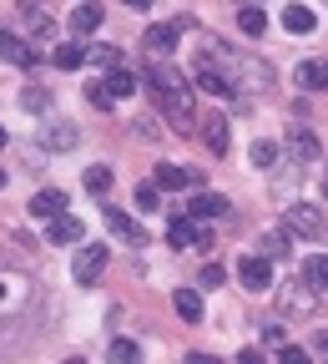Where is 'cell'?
<instances>
[{"label": "cell", "mask_w": 328, "mask_h": 364, "mask_svg": "<svg viewBox=\"0 0 328 364\" xmlns=\"http://www.w3.org/2000/svg\"><path fill=\"white\" fill-rule=\"evenodd\" d=\"M147 86H152V97L162 107V117L177 127V132H197V107H192V86H187L172 66L152 61L147 66Z\"/></svg>", "instance_id": "cell-1"}, {"label": "cell", "mask_w": 328, "mask_h": 364, "mask_svg": "<svg viewBox=\"0 0 328 364\" xmlns=\"http://www.w3.org/2000/svg\"><path fill=\"white\" fill-rule=\"evenodd\" d=\"M167 238H172V248H212V233L197 228V218H187V213L167 218Z\"/></svg>", "instance_id": "cell-2"}, {"label": "cell", "mask_w": 328, "mask_h": 364, "mask_svg": "<svg viewBox=\"0 0 328 364\" xmlns=\"http://www.w3.org/2000/svg\"><path fill=\"white\" fill-rule=\"evenodd\" d=\"M16 16H21L26 36H35V41H51V36H56V16L45 11V0H21Z\"/></svg>", "instance_id": "cell-3"}, {"label": "cell", "mask_w": 328, "mask_h": 364, "mask_svg": "<svg viewBox=\"0 0 328 364\" xmlns=\"http://www.w3.org/2000/svg\"><path fill=\"white\" fill-rule=\"evenodd\" d=\"M278 304H283V314H293V318H303V314H313L318 309V289L303 279V284H283V289H278Z\"/></svg>", "instance_id": "cell-4"}, {"label": "cell", "mask_w": 328, "mask_h": 364, "mask_svg": "<svg viewBox=\"0 0 328 364\" xmlns=\"http://www.w3.org/2000/svg\"><path fill=\"white\" fill-rule=\"evenodd\" d=\"M283 223H288V233H303V238H323L328 233V223H323V213L313 203H293L283 213Z\"/></svg>", "instance_id": "cell-5"}, {"label": "cell", "mask_w": 328, "mask_h": 364, "mask_svg": "<svg viewBox=\"0 0 328 364\" xmlns=\"http://www.w3.org/2000/svg\"><path fill=\"white\" fill-rule=\"evenodd\" d=\"M102 273H106V248H102V243H86V248L76 253V263H71V279L91 289V284L102 279Z\"/></svg>", "instance_id": "cell-6"}, {"label": "cell", "mask_w": 328, "mask_h": 364, "mask_svg": "<svg viewBox=\"0 0 328 364\" xmlns=\"http://www.w3.org/2000/svg\"><path fill=\"white\" fill-rule=\"evenodd\" d=\"M238 279H243L248 294H263V289H273V263H268L263 253H248V258L238 263Z\"/></svg>", "instance_id": "cell-7"}, {"label": "cell", "mask_w": 328, "mask_h": 364, "mask_svg": "<svg viewBox=\"0 0 328 364\" xmlns=\"http://www.w3.org/2000/svg\"><path fill=\"white\" fill-rule=\"evenodd\" d=\"M31 304V279L26 273H0V314H16Z\"/></svg>", "instance_id": "cell-8"}, {"label": "cell", "mask_w": 328, "mask_h": 364, "mask_svg": "<svg viewBox=\"0 0 328 364\" xmlns=\"http://www.w3.org/2000/svg\"><path fill=\"white\" fill-rule=\"evenodd\" d=\"M76 142H81V127L76 122H45L40 127V147L45 152H71Z\"/></svg>", "instance_id": "cell-9"}, {"label": "cell", "mask_w": 328, "mask_h": 364, "mask_svg": "<svg viewBox=\"0 0 328 364\" xmlns=\"http://www.w3.org/2000/svg\"><path fill=\"white\" fill-rule=\"evenodd\" d=\"M288 152H293V162H303V167H313V162L323 157L318 136H313L308 127H288Z\"/></svg>", "instance_id": "cell-10"}, {"label": "cell", "mask_w": 328, "mask_h": 364, "mask_svg": "<svg viewBox=\"0 0 328 364\" xmlns=\"http://www.w3.org/2000/svg\"><path fill=\"white\" fill-rule=\"evenodd\" d=\"M0 61H11V66H26V71H31V66H35L40 56L31 51V46H26V41H21L16 31H0Z\"/></svg>", "instance_id": "cell-11"}, {"label": "cell", "mask_w": 328, "mask_h": 364, "mask_svg": "<svg viewBox=\"0 0 328 364\" xmlns=\"http://www.w3.org/2000/svg\"><path fill=\"white\" fill-rule=\"evenodd\" d=\"M45 238H51V243H86V223L81 218H71V213H61L56 223H45Z\"/></svg>", "instance_id": "cell-12"}, {"label": "cell", "mask_w": 328, "mask_h": 364, "mask_svg": "<svg viewBox=\"0 0 328 364\" xmlns=\"http://www.w3.org/2000/svg\"><path fill=\"white\" fill-rule=\"evenodd\" d=\"M61 213H66V193L61 188H45V193L31 198V218H40V223H56Z\"/></svg>", "instance_id": "cell-13"}, {"label": "cell", "mask_w": 328, "mask_h": 364, "mask_svg": "<svg viewBox=\"0 0 328 364\" xmlns=\"http://www.w3.org/2000/svg\"><path fill=\"white\" fill-rule=\"evenodd\" d=\"M177 31H182V26H162V21H157V26H147L142 46H147L152 56H172V46H177Z\"/></svg>", "instance_id": "cell-14"}, {"label": "cell", "mask_w": 328, "mask_h": 364, "mask_svg": "<svg viewBox=\"0 0 328 364\" xmlns=\"http://www.w3.org/2000/svg\"><path fill=\"white\" fill-rule=\"evenodd\" d=\"M197 91H207V97H232V81L217 71V66H207V61H197Z\"/></svg>", "instance_id": "cell-15"}, {"label": "cell", "mask_w": 328, "mask_h": 364, "mask_svg": "<svg viewBox=\"0 0 328 364\" xmlns=\"http://www.w3.org/2000/svg\"><path fill=\"white\" fill-rule=\"evenodd\" d=\"M197 132H202V142H207V152H212V157H222V152H227V117H202V122H197Z\"/></svg>", "instance_id": "cell-16"}, {"label": "cell", "mask_w": 328, "mask_h": 364, "mask_svg": "<svg viewBox=\"0 0 328 364\" xmlns=\"http://www.w3.org/2000/svg\"><path fill=\"white\" fill-rule=\"evenodd\" d=\"M102 86H106V97H111V102H126L131 91H136V71H131V66H116V71H106Z\"/></svg>", "instance_id": "cell-17"}, {"label": "cell", "mask_w": 328, "mask_h": 364, "mask_svg": "<svg viewBox=\"0 0 328 364\" xmlns=\"http://www.w3.org/2000/svg\"><path fill=\"white\" fill-rule=\"evenodd\" d=\"M227 208H232V203H227L222 193H197L192 208H187V218H227Z\"/></svg>", "instance_id": "cell-18"}, {"label": "cell", "mask_w": 328, "mask_h": 364, "mask_svg": "<svg viewBox=\"0 0 328 364\" xmlns=\"http://www.w3.org/2000/svg\"><path fill=\"white\" fill-rule=\"evenodd\" d=\"M293 81H298L303 91H328V61H303V66L293 71Z\"/></svg>", "instance_id": "cell-19"}, {"label": "cell", "mask_w": 328, "mask_h": 364, "mask_svg": "<svg viewBox=\"0 0 328 364\" xmlns=\"http://www.w3.org/2000/svg\"><path fill=\"white\" fill-rule=\"evenodd\" d=\"M97 26H102V6H97V0H81V6L71 11V31L76 36H91Z\"/></svg>", "instance_id": "cell-20"}, {"label": "cell", "mask_w": 328, "mask_h": 364, "mask_svg": "<svg viewBox=\"0 0 328 364\" xmlns=\"http://www.w3.org/2000/svg\"><path fill=\"white\" fill-rule=\"evenodd\" d=\"M106 228H111L116 238H126V243H147V238H142V228H136L121 208H106Z\"/></svg>", "instance_id": "cell-21"}, {"label": "cell", "mask_w": 328, "mask_h": 364, "mask_svg": "<svg viewBox=\"0 0 328 364\" xmlns=\"http://www.w3.org/2000/svg\"><path fill=\"white\" fill-rule=\"evenodd\" d=\"M318 26V16L308 11V6H283V31H293V36H308Z\"/></svg>", "instance_id": "cell-22"}, {"label": "cell", "mask_w": 328, "mask_h": 364, "mask_svg": "<svg viewBox=\"0 0 328 364\" xmlns=\"http://www.w3.org/2000/svg\"><path fill=\"white\" fill-rule=\"evenodd\" d=\"M172 304H177V314L187 318V324H197V318H202V294H197V289H177Z\"/></svg>", "instance_id": "cell-23"}, {"label": "cell", "mask_w": 328, "mask_h": 364, "mask_svg": "<svg viewBox=\"0 0 328 364\" xmlns=\"http://www.w3.org/2000/svg\"><path fill=\"white\" fill-rule=\"evenodd\" d=\"M152 188H157V193H177V188H187V167H177V162H162Z\"/></svg>", "instance_id": "cell-24"}, {"label": "cell", "mask_w": 328, "mask_h": 364, "mask_svg": "<svg viewBox=\"0 0 328 364\" xmlns=\"http://www.w3.org/2000/svg\"><path fill=\"white\" fill-rule=\"evenodd\" d=\"M86 61H97V66L116 71V66H121V46H111V41H97V46H86Z\"/></svg>", "instance_id": "cell-25"}, {"label": "cell", "mask_w": 328, "mask_h": 364, "mask_svg": "<svg viewBox=\"0 0 328 364\" xmlns=\"http://www.w3.org/2000/svg\"><path fill=\"white\" fill-rule=\"evenodd\" d=\"M51 61H56L61 71H81V66H86V46H76V41H71V46H56Z\"/></svg>", "instance_id": "cell-26"}, {"label": "cell", "mask_w": 328, "mask_h": 364, "mask_svg": "<svg viewBox=\"0 0 328 364\" xmlns=\"http://www.w3.org/2000/svg\"><path fill=\"white\" fill-rule=\"evenodd\" d=\"M238 31H243V36H253V41H258V36H263V31H268V16H263V11H258V6H243V11H238Z\"/></svg>", "instance_id": "cell-27"}, {"label": "cell", "mask_w": 328, "mask_h": 364, "mask_svg": "<svg viewBox=\"0 0 328 364\" xmlns=\"http://www.w3.org/2000/svg\"><path fill=\"white\" fill-rule=\"evenodd\" d=\"M303 279H308L318 294L328 289V253H318V258H308V263H303Z\"/></svg>", "instance_id": "cell-28"}, {"label": "cell", "mask_w": 328, "mask_h": 364, "mask_svg": "<svg viewBox=\"0 0 328 364\" xmlns=\"http://www.w3.org/2000/svg\"><path fill=\"white\" fill-rule=\"evenodd\" d=\"M106 359H111V364H142V349H136L131 339H111Z\"/></svg>", "instance_id": "cell-29"}, {"label": "cell", "mask_w": 328, "mask_h": 364, "mask_svg": "<svg viewBox=\"0 0 328 364\" xmlns=\"http://www.w3.org/2000/svg\"><path fill=\"white\" fill-rule=\"evenodd\" d=\"M86 193L106 198V193H111V167H86Z\"/></svg>", "instance_id": "cell-30"}, {"label": "cell", "mask_w": 328, "mask_h": 364, "mask_svg": "<svg viewBox=\"0 0 328 364\" xmlns=\"http://www.w3.org/2000/svg\"><path fill=\"white\" fill-rule=\"evenodd\" d=\"M21 107H26V112H45V107H51V91L26 86V91H21Z\"/></svg>", "instance_id": "cell-31"}, {"label": "cell", "mask_w": 328, "mask_h": 364, "mask_svg": "<svg viewBox=\"0 0 328 364\" xmlns=\"http://www.w3.org/2000/svg\"><path fill=\"white\" fill-rule=\"evenodd\" d=\"M248 157H253V167H273L278 162V142H253Z\"/></svg>", "instance_id": "cell-32"}, {"label": "cell", "mask_w": 328, "mask_h": 364, "mask_svg": "<svg viewBox=\"0 0 328 364\" xmlns=\"http://www.w3.org/2000/svg\"><path fill=\"white\" fill-rule=\"evenodd\" d=\"M263 258H268V263H273V258H288V238H283V233H268V238H263Z\"/></svg>", "instance_id": "cell-33"}, {"label": "cell", "mask_w": 328, "mask_h": 364, "mask_svg": "<svg viewBox=\"0 0 328 364\" xmlns=\"http://www.w3.org/2000/svg\"><path fill=\"white\" fill-rule=\"evenodd\" d=\"M157 203H162V193L152 188V182H142V188H136V208H147V213H157Z\"/></svg>", "instance_id": "cell-34"}, {"label": "cell", "mask_w": 328, "mask_h": 364, "mask_svg": "<svg viewBox=\"0 0 328 364\" xmlns=\"http://www.w3.org/2000/svg\"><path fill=\"white\" fill-rule=\"evenodd\" d=\"M278 364H313V359H308V349H298V344H283V349H278Z\"/></svg>", "instance_id": "cell-35"}, {"label": "cell", "mask_w": 328, "mask_h": 364, "mask_svg": "<svg viewBox=\"0 0 328 364\" xmlns=\"http://www.w3.org/2000/svg\"><path fill=\"white\" fill-rule=\"evenodd\" d=\"M86 102H91V107H97V112H106V107H116V102L106 97V86H102V81H97V86H86Z\"/></svg>", "instance_id": "cell-36"}, {"label": "cell", "mask_w": 328, "mask_h": 364, "mask_svg": "<svg viewBox=\"0 0 328 364\" xmlns=\"http://www.w3.org/2000/svg\"><path fill=\"white\" fill-rule=\"evenodd\" d=\"M263 344L283 349V344H288V329H283V324H263Z\"/></svg>", "instance_id": "cell-37"}, {"label": "cell", "mask_w": 328, "mask_h": 364, "mask_svg": "<svg viewBox=\"0 0 328 364\" xmlns=\"http://www.w3.org/2000/svg\"><path fill=\"white\" fill-rule=\"evenodd\" d=\"M222 279H227V273H222V263H207V268H202V279H197V284H202V289H217Z\"/></svg>", "instance_id": "cell-38"}, {"label": "cell", "mask_w": 328, "mask_h": 364, "mask_svg": "<svg viewBox=\"0 0 328 364\" xmlns=\"http://www.w3.org/2000/svg\"><path fill=\"white\" fill-rule=\"evenodd\" d=\"M187 364H222L217 354H202V349H192V354H187Z\"/></svg>", "instance_id": "cell-39"}, {"label": "cell", "mask_w": 328, "mask_h": 364, "mask_svg": "<svg viewBox=\"0 0 328 364\" xmlns=\"http://www.w3.org/2000/svg\"><path fill=\"white\" fill-rule=\"evenodd\" d=\"M238 364H268V359H263V349H243V354H238Z\"/></svg>", "instance_id": "cell-40"}, {"label": "cell", "mask_w": 328, "mask_h": 364, "mask_svg": "<svg viewBox=\"0 0 328 364\" xmlns=\"http://www.w3.org/2000/svg\"><path fill=\"white\" fill-rule=\"evenodd\" d=\"M313 349H318V354H328V329H318V334H313Z\"/></svg>", "instance_id": "cell-41"}, {"label": "cell", "mask_w": 328, "mask_h": 364, "mask_svg": "<svg viewBox=\"0 0 328 364\" xmlns=\"http://www.w3.org/2000/svg\"><path fill=\"white\" fill-rule=\"evenodd\" d=\"M126 11H152V0H121Z\"/></svg>", "instance_id": "cell-42"}, {"label": "cell", "mask_w": 328, "mask_h": 364, "mask_svg": "<svg viewBox=\"0 0 328 364\" xmlns=\"http://www.w3.org/2000/svg\"><path fill=\"white\" fill-rule=\"evenodd\" d=\"M0 147H6V127H0Z\"/></svg>", "instance_id": "cell-43"}, {"label": "cell", "mask_w": 328, "mask_h": 364, "mask_svg": "<svg viewBox=\"0 0 328 364\" xmlns=\"http://www.w3.org/2000/svg\"><path fill=\"white\" fill-rule=\"evenodd\" d=\"M0 188H6V167H0Z\"/></svg>", "instance_id": "cell-44"}, {"label": "cell", "mask_w": 328, "mask_h": 364, "mask_svg": "<svg viewBox=\"0 0 328 364\" xmlns=\"http://www.w3.org/2000/svg\"><path fill=\"white\" fill-rule=\"evenodd\" d=\"M323 193H328V172H323Z\"/></svg>", "instance_id": "cell-45"}, {"label": "cell", "mask_w": 328, "mask_h": 364, "mask_svg": "<svg viewBox=\"0 0 328 364\" xmlns=\"http://www.w3.org/2000/svg\"><path fill=\"white\" fill-rule=\"evenodd\" d=\"M66 364H86V359H66Z\"/></svg>", "instance_id": "cell-46"}]
</instances>
